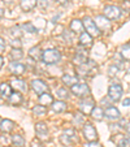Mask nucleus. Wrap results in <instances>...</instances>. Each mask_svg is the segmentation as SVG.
<instances>
[{
	"instance_id": "f257e3e1",
	"label": "nucleus",
	"mask_w": 130,
	"mask_h": 147,
	"mask_svg": "<svg viewBox=\"0 0 130 147\" xmlns=\"http://www.w3.org/2000/svg\"><path fill=\"white\" fill-rule=\"evenodd\" d=\"M42 60H43V63L47 64V65L57 64L59 61L61 60V53H60V51L50 48V50H46L44 52H43V55H42Z\"/></svg>"
},
{
	"instance_id": "f03ea898",
	"label": "nucleus",
	"mask_w": 130,
	"mask_h": 147,
	"mask_svg": "<svg viewBox=\"0 0 130 147\" xmlns=\"http://www.w3.org/2000/svg\"><path fill=\"white\" fill-rule=\"evenodd\" d=\"M83 29L86 30V33H89L90 35L94 38V36H98L100 34V30L98 29L96 24H95V21L91 18V17L86 16L85 18H83Z\"/></svg>"
},
{
	"instance_id": "7ed1b4c3",
	"label": "nucleus",
	"mask_w": 130,
	"mask_h": 147,
	"mask_svg": "<svg viewBox=\"0 0 130 147\" xmlns=\"http://www.w3.org/2000/svg\"><path fill=\"white\" fill-rule=\"evenodd\" d=\"M122 92H124V89L120 83H112L108 89V98L112 102H119L122 96Z\"/></svg>"
},
{
	"instance_id": "20e7f679",
	"label": "nucleus",
	"mask_w": 130,
	"mask_h": 147,
	"mask_svg": "<svg viewBox=\"0 0 130 147\" xmlns=\"http://www.w3.org/2000/svg\"><path fill=\"white\" fill-rule=\"evenodd\" d=\"M82 131H83L85 138L89 142H94L98 139L96 129H95V126L91 124V122H85V124H83V128H82Z\"/></svg>"
},
{
	"instance_id": "39448f33",
	"label": "nucleus",
	"mask_w": 130,
	"mask_h": 147,
	"mask_svg": "<svg viewBox=\"0 0 130 147\" xmlns=\"http://www.w3.org/2000/svg\"><path fill=\"white\" fill-rule=\"evenodd\" d=\"M78 106H79V109L82 113L85 115H91L92 109L95 108V102L92 98H85V99H82L79 103H78Z\"/></svg>"
},
{
	"instance_id": "423d86ee",
	"label": "nucleus",
	"mask_w": 130,
	"mask_h": 147,
	"mask_svg": "<svg viewBox=\"0 0 130 147\" xmlns=\"http://www.w3.org/2000/svg\"><path fill=\"white\" fill-rule=\"evenodd\" d=\"M72 92L78 98H85L90 95V87L86 83H75L72 86Z\"/></svg>"
},
{
	"instance_id": "0eeeda50",
	"label": "nucleus",
	"mask_w": 130,
	"mask_h": 147,
	"mask_svg": "<svg viewBox=\"0 0 130 147\" xmlns=\"http://www.w3.org/2000/svg\"><path fill=\"white\" fill-rule=\"evenodd\" d=\"M121 9L116 5H107L104 8V16L108 20H117L121 17Z\"/></svg>"
},
{
	"instance_id": "6e6552de",
	"label": "nucleus",
	"mask_w": 130,
	"mask_h": 147,
	"mask_svg": "<svg viewBox=\"0 0 130 147\" xmlns=\"http://www.w3.org/2000/svg\"><path fill=\"white\" fill-rule=\"evenodd\" d=\"M31 89H33V91L38 95L48 92V86L46 85L44 81H42V80H33L31 81Z\"/></svg>"
},
{
	"instance_id": "1a4fd4ad",
	"label": "nucleus",
	"mask_w": 130,
	"mask_h": 147,
	"mask_svg": "<svg viewBox=\"0 0 130 147\" xmlns=\"http://www.w3.org/2000/svg\"><path fill=\"white\" fill-rule=\"evenodd\" d=\"M75 133L73 129H67V130H64V133L61 134L60 137V141L63 144H65V146H69V144H72L73 142H75Z\"/></svg>"
},
{
	"instance_id": "9d476101",
	"label": "nucleus",
	"mask_w": 130,
	"mask_h": 147,
	"mask_svg": "<svg viewBox=\"0 0 130 147\" xmlns=\"http://www.w3.org/2000/svg\"><path fill=\"white\" fill-rule=\"evenodd\" d=\"M35 131H36V136H38L39 139H42V141L48 139L47 124H44V122H36L35 124Z\"/></svg>"
},
{
	"instance_id": "9b49d317",
	"label": "nucleus",
	"mask_w": 130,
	"mask_h": 147,
	"mask_svg": "<svg viewBox=\"0 0 130 147\" xmlns=\"http://www.w3.org/2000/svg\"><path fill=\"white\" fill-rule=\"evenodd\" d=\"M104 116L107 117L108 120H111V121H116V120L121 119L120 111L116 108V107H112V106H108L107 108L104 109Z\"/></svg>"
},
{
	"instance_id": "f8f14e48",
	"label": "nucleus",
	"mask_w": 130,
	"mask_h": 147,
	"mask_svg": "<svg viewBox=\"0 0 130 147\" xmlns=\"http://www.w3.org/2000/svg\"><path fill=\"white\" fill-rule=\"evenodd\" d=\"M26 70V67L18 61H12L11 64H9V72L14 76H21L24 74Z\"/></svg>"
},
{
	"instance_id": "ddd939ff",
	"label": "nucleus",
	"mask_w": 130,
	"mask_h": 147,
	"mask_svg": "<svg viewBox=\"0 0 130 147\" xmlns=\"http://www.w3.org/2000/svg\"><path fill=\"white\" fill-rule=\"evenodd\" d=\"M95 24H96L99 30H108L111 28V22L105 16H96L95 17Z\"/></svg>"
},
{
	"instance_id": "4468645a",
	"label": "nucleus",
	"mask_w": 130,
	"mask_h": 147,
	"mask_svg": "<svg viewBox=\"0 0 130 147\" xmlns=\"http://www.w3.org/2000/svg\"><path fill=\"white\" fill-rule=\"evenodd\" d=\"M14 126H16V124H14L12 120H9V119L0 120V130L3 131V133H9V131H12L14 129Z\"/></svg>"
},
{
	"instance_id": "2eb2a0df",
	"label": "nucleus",
	"mask_w": 130,
	"mask_h": 147,
	"mask_svg": "<svg viewBox=\"0 0 130 147\" xmlns=\"http://www.w3.org/2000/svg\"><path fill=\"white\" fill-rule=\"evenodd\" d=\"M11 86L16 90H20L22 92H26L28 91V86H26V82L24 80H20V78H13L11 82Z\"/></svg>"
},
{
	"instance_id": "dca6fc26",
	"label": "nucleus",
	"mask_w": 130,
	"mask_h": 147,
	"mask_svg": "<svg viewBox=\"0 0 130 147\" xmlns=\"http://www.w3.org/2000/svg\"><path fill=\"white\" fill-rule=\"evenodd\" d=\"M94 40H92V36L89 33H81L79 35V45L82 47H91Z\"/></svg>"
},
{
	"instance_id": "f3484780",
	"label": "nucleus",
	"mask_w": 130,
	"mask_h": 147,
	"mask_svg": "<svg viewBox=\"0 0 130 147\" xmlns=\"http://www.w3.org/2000/svg\"><path fill=\"white\" fill-rule=\"evenodd\" d=\"M39 104H42V106H52L53 103V98L52 95L50 94V92H44V94L39 95Z\"/></svg>"
},
{
	"instance_id": "a211bd4d",
	"label": "nucleus",
	"mask_w": 130,
	"mask_h": 147,
	"mask_svg": "<svg viewBox=\"0 0 130 147\" xmlns=\"http://www.w3.org/2000/svg\"><path fill=\"white\" fill-rule=\"evenodd\" d=\"M38 4L36 0H21L20 1V5H21V9L25 12H30L31 9H34V7Z\"/></svg>"
},
{
	"instance_id": "6ab92c4d",
	"label": "nucleus",
	"mask_w": 130,
	"mask_h": 147,
	"mask_svg": "<svg viewBox=\"0 0 130 147\" xmlns=\"http://www.w3.org/2000/svg\"><path fill=\"white\" fill-rule=\"evenodd\" d=\"M42 55H43V52H42V50H40V46H34V47H31L30 50H29V56H30L31 59H34L35 61L40 60Z\"/></svg>"
},
{
	"instance_id": "aec40b11",
	"label": "nucleus",
	"mask_w": 130,
	"mask_h": 147,
	"mask_svg": "<svg viewBox=\"0 0 130 147\" xmlns=\"http://www.w3.org/2000/svg\"><path fill=\"white\" fill-rule=\"evenodd\" d=\"M67 108H68V106L64 100H57V102L52 103V109L55 112H57V113H61V112L67 111Z\"/></svg>"
},
{
	"instance_id": "412c9836",
	"label": "nucleus",
	"mask_w": 130,
	"mask_h": 147,
	"mask_svg": "<svg viewBox=\"0 0 130 147\" xmlns=\"http://www.w3.org/2000/svg\"><path fill=\"white\" fill-rule=\"evenodd\" d=\"M0 94L3 95L4 98L8 99V98L11 96V94H12V86L9 85V83H7V82L0 83Z\"/></svg>"
},
{
	"instance_id": "4be33fe9",
	"label": "nucleus",
	"mask_w": 130,
	"mask_h": 147,
	"mask_svg": "<svg viewBox=\"0 0 130 147\" xmlns=\"http://www.w3.org/2000/svg\"><path fill=\"white\" fill-rule=\"evenodd\" d=\"M8 102L11 103V104H14V106H18V104H21L22 103V95L20 94V92L14 91L11 94V96L8 98Z\"/></svg>"
},
{
	"instance_id": "5701e85b",
	"label": "nucleus",
	"mask_w": 130,
	"mask_h": 147,
	"mask_svg": "<svg viewBox=\"0 0 130 147\" xmlns=\"http://www.w3.org/2000/svg\"><path fill=\"white\" fill-rule=\"evenodd\" d=\"M61 80H63V82L65 83V85H68V86H70V87H72L73 85H75V83H78V78L75 77V76L68 74V73L67 74H64Z\"/></svg>"
},
{
	"instance_id": "b1692460",
	"label": "nucleus",
	"mask_w": 130,
	"mask_h": 147,
	"mask_svg": "<svg viewBox=\"0 0 130 147\" xmlns=\"http://www.w3.org/2000/svg\"><path fill=\"white\" fill-rule=\"evenodd\" d=\"M70 30L74 31V33H81L83 30V22L77 18L73 20L72 22H70Z\"/></svg>"
},
{
	"instance_id": "393cba45",
	"label": "nucleus",
	"mask_w": 130,
	"mask_h": 147,
	"mask_svg": "<svg viewBox=\"0 0 130 147\" xmlns=\"http://www.w3.org/2000/svg\"><path fill=\"white\" fill-rule=\"evenodd\" d=\"M12 143H13L14 147H24L25 139H24L22 136H20V134H13L12 136Z\"/></svg>"
},
{
	"instance_id": "a878e982",
	"label": "nucleus",
	"mask_w": 130,
	"mask_h": 147,
	"mask_svg": "<svg viewBox=\"0 0 130 147\" xmlns=\"http://www.w3.org/2000/svg\"><path fill=\"white\" fill-rule=\"evenodd\" d=\"M9 55H11L12 61H18V60H21V59L24 57V52H22L21 48H13Z\"/></svg>"
},
{
	"instance_id": "bb28decb",
	"label": "nucleus",
	"mask_w": 130,
	"mask_h": 147,
	"mask_svg": "<svg viewBox=\"0 0 130 147\" xmlns=\"http://www.w3.org/2000/svg\"><path fill=\"white\" fill-rule=\"evenodd\" d=\"M91 116L94 117L95 120H102L103 117H104V111H103V108L102 107H95L94 109H92V112H91Z\"/></svg>"
},
{
	"instance_id": "cd10ccee",
	"label": "nucleus",
	"mask_w": 130,
	"mask_h": 147,
	"mask_svg": "<svg viewBox=\"0 0 130 147\" xmlns=\"http://www.w3.org/2000/svg\"><path fill=\"white\" fill-rule=\"evenodd\" d=\"M33 113L35 115V116L42 117V116H44V115L47 113V108H46L44 106L39 104V106H35V107L33 108Z\"/></svg>"
},
{
	"instance_id": "c85d7f7f",
	"label": "nucleus",
	"mask_w": 130,
	"mask_h": 147,
	"mask_svg": "<svg viewBox=\"0 0 130 147\" xmlns=\"http://www.w3.org/2000/svg\"><path fill=\"white\" fill-rule=\"evenodd\" d=\"M21 29H22V30H25L26 33H30V34H35V33H38V29H36L31 22L22 24V25H21Z\"/></svg>"
},
{
	"instance_id": "c756f323",
	"label": "nucleus",
	"mask_w": 130,
	"mask_h": 147,
	"mask_svg": "<svg viewBox=\"0 0 130 147\" xmlns=\"http://www.w3.org/2000/svg\"><path fill=\"white\" fill-rule=\"evenodd\" d=\"M56 95H57V99H60V100H65L69 98V92H68L67 89H64V87L56 90Z\"/></svg>"
},
{
	"instance_id": "7c9ffc66",
	"label": "nucleus",
	"mask_w": 130,
	"mask_h": 147,
	"mask_svg": "<svg viewBox=\"0 0 130 147\" xmlns=\"http://www.w3.org/2000/svg\"><path fill=\"white\" fill-rule=\"evenodd\" d=\"M120 55L122 56V59L125 60H130V45H124L121 47V53Z\"/></svg>"
},
{
	"instance_id": "2f4dec72",
	"label": "nucleus",
	"mask_w": 130,
	"mask_h": 147,
	"mask_svg": "<svg viewBox=\"0 0 130 147\" xmlns=\"http://www.w3.org/2000/svg\"><path fill=\"white\" fill-rule=\"evenodd\" d=\"M11 35L13 36V38L18 39L20 36L22 35V31H21V26H13V28L11 29Z\"/></svg>"
},
{
	"instance_id": "473e14b6",
	"label": "nucleus",
	"mask_w": 130,
	"mask_h": 147,
	"mask_svg": "<svg viewBox=\"0 0 130 147\" xmlns=\"http://www.w3.org/2000/svg\"><path fill=\"white\" fill-rule=\"evenodd\" d=\"M120 72V67L117 64H112L111 67H109V69H108V74L112 76V77H115V76H117Z\"/></svg>"
},
{
	"instance_id": "72a5a7b5",
	"label": "nucleus",
	"mask_w": 130,
	"mask_h": 147,
	"mask_svg": "<svg viewBox=\"0 0 130 147\" xmlns=\"http://www.w3.org/2000/svg\"><path fill=\"white\" fill-rule=\"evenodd\" d=\"M73 124L74 125H78V126H79V125H82V124H85V122H83V116L81 113H77L74 116V120H73Z\"/></svg>"
},
{
	"instance_id": "f704fd0d",
	"label": "nucleus",
	"mask_w": 130,
	"mask_h": 147,
	"mask_svg": "<svg viewBox=\"0 0 130 147\" xmlns=\"http://www.w3.org/2000/svg\"><path fill=\"white\" fill-rule=\"evenodd\" d=\"M64 39H65V42H68V43H72L73 42V33L65 31V33H64Z\"/></svg>"
},
{
	"instance_id": "c9c22d12",
	"label": "nucleus",
	"mask_w": 130,
	"mask_h": 147,
	"mask_svg": "<svg viewBox=\"0 0 130 147\" xmlns=\"http://www.w3.org/2000/svg\"><path fill=\"white\" fill-rule=\"evenodd\" d=\"M36 1H38V5L42 9H46L50 5V0H36Z\"/></svg>"
},
{
	"instance_id": "e433bc0d",
	"label": "nucleus",
	"mask_w": 130,
	"mask_h": 147,
	"mask_svg": "<svg viewBox=\"0 0 130 147\" xmlns=\"http://www.w3.org/2000/svg\"><path fill=\"white\" fill-rule=\"evenodd\" d=\"M5 51V40H4L1 36H0V53Z\"/></svg>"
},
{
	"instance_id": "4c0bfd02",
	"label": "nucleus",
	"mask_w": 130,
	"mask_h": 147,
	"mask_svg": "<svg viewBox=\"0 0 130 147\" xmlns=\"http://www.w3.org/2000/svg\"><path fill=\"white\" fill-rule=\"evenodd\" d=\"M83 147H100V144L98 143L96 141H94V142H87Z\"/></svg>"
},
{
	"instance_id": "58836bf2",
	"label": "nucleus",
	"mask_w": 130,
	"mask_h": 147,
	"mask_svg": "<svg viewBox=\"0 0 130 147\" xmlns=\"http://www.w3.org/2000/svg\"><path fill=\"white\" fill-rule=\"evenodd\" d=\"M12 46H13V48L21 47V42H20V39H13V40H12Z\"/></svg>"
},
{
	"instance_id": "ea45409f",
	"label": "nucleus",
	"mask_w": 130,
	"mask_h": 147,
	"mask_svg": "<svg viewBox=\"0 0 130 147\" xmlns=\"http://www.w3.org/2000/svg\"><path fill=\"white\" fill-rule=\"evenodd\" d=\"M31 147H42V143L39 142V139H33V142H31Z\"/></svg>"
},
{
	"instance_id": "a19ab883",
	"label": "nucleus",
	"mask_w": 130,
	"mask_h": 147,
	"mask_svg": "<svg viewBox=\"0 0 130 147\" xmlns=\"http://www.w3.org/2000/svg\"><path fill=\"white\" fill-rule=\"evenodd\" d=\"M122 106H124V107H129L130 106V98H126V99H124V102H122Z\"/></svg>"
},
{
	"instance_id": "79ce46f5",
	"label": "nucleus",
	"mask_w": 130,
	"mask_h": 147,
	"mask_svg": "<svg viewBox=\"0 0 130 147\" xmlns=\"http://www.w3.org/2000/svg\"><path fill=\"white\" fill-rule=\"evenodd\" d=\"M124 128L126 129V131L130 134V121H126V122H125V126H124Z\"/></svg>"
},
{
	"instance_id": "37998d69",
	"label": "nucleus",
	"mask_w": 130,
	"mask_h": 147,
	"mask_svg": "<svg viewBox=\"0 0 130 147\" xmlns=\"http://www.w3.org/2000/svg\"><path fill=\"white\" fill-rule=\"evenodd\" d=\"M127 4H129V3H127V1H125V3L122 4V5H124V8H126V11H127V12H130V7L127 5Z\"/></svg>"
},
{
	"instance_id": "c03bdc74",
	"label": "nucleus",
	"mask_w": 130,
	"mask_h": 147,
	"mask_svg": "<svg viewBox=\"0 0 130 147\" xmlns=\"http://www.w3.org/2000/svg\"><path fill=\"white\" fill-rule=\"evenodd\" d=\"M3 64H4V59L1 57V56H0V69L3 68Z\"/></svg>"
},
{
	"instance_id": "a18cd8bd",
	"label": "nucleus",
	"mask_w": 130,
	"mask_h": 147,
	"mask_svg": "<svg viewBox=\"0 0 130 147\" xmlns=\"http://www.w3.org/2000/svg\"><path fill=\"white\" fill-rule=\"evenodd\" d=\"M13 1H14V0H4V3L8 4V5H11V4L13 3Z\"/></svg>"
},
{
	"instance_id": "49530a36",
	"label": "nucleus",
	"mask_w": 130,
	"mask_h": 147,
	"mask_svg": "<svg viewBox=\"0 0 130 147\" xmlns=\"http://www.w3.org/2000/svg\"><path fill=\"white\" fill-rule=\"evenodd\" d=\"M56 1H57V3H60V4H64V3H67L68 0H56Z\"/></svg>"
},
{
	"instance_id": "de8ad7c7",
	"label": "nucleus",
	"mask_w": 130,
	"mask_h": 147,
	"mask_svg": "<svg viewBox=\"0 0 130 147\" xmlns=\"http://www.w3.org/2000/svg\"><path fill=\"white\" fill-rule=\"evenodd\" d=\"M3 14H4V12H3V9L0 8V18H1V17H3Z\"/></svg>"
}]
</instances>
